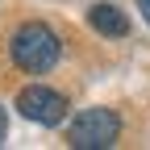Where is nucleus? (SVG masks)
I'll return each mask as SVG.
<instances>
[{
    "label": "nucleus",
    "mask_w": 150,
    "mask_h": 150,
    "mask_svg": "<svg viewBox=\"0 0 150 150\" xmlns=\"http://www.w3.org/2000/svg\"><path fill=\"white\" fill-rule=\"evenodd\" d=\"M13 63L21 67V71H29V75H42V71H50L54 63H59V54H63V42H59V33H54L50 25H42V21H25L21 29L13 33Z\"/></svg>",
    "instance_id": "f257e3e1"
},
{
    "label": "nucleus",
    "mask_w": 150,
    "mask_h": 150,
    "mask_svg": "<svg viewBox=\"0 0 150 150\" xmlns=\"http://www.w3.org/2000/svg\"><path fill=\"white\" fill-rule=\"evenodd\" d=\"M121 134V117L112 108H83L79 117L71 121L67 129V142L75 150H108Z\"/></svg>",
    "instance_id": "f03ea898"
},
{
    "label": "nucleus",
    "mask_w": 150,
    "mask_h": 150,
    "mask_svg": "<svg viewBox=\"0 0 150 150\" xmlns=\"http://www.w3.org/2000/svg\"><path fill=\"white\" fill-rule=\"evenodd\" d=\"M17 112H21L25 121H33V125L54 129V125L67 121V96L54 92V88L33 83V88H21V92H17Z\"/></svg>",
    "instance_id": "7ed1b4c3"
},
{
    "label": "nucleus",
    "mask_w": 150,
    "mask_h": 150,
    "mask_svg": "<svg viewBox=\"0 0 150 150\" xmlns=\"http://www.w3.org/2000/svg\"><path fill=\"white\" fill-rule=\"evenodd\" d=\"M88 25L96 33H104V38H125L129 33V17L117 4H92L88 8Z\"/></svg>",
    "instance_id": "20e7f679"
},
{
    "label": "nucleus",
    "mask_w": 150,
    "mask_h": 150,
    "mask_svg": "<svg viewBox=\"0 0 150 150\" xmlns=\"http://www.w3.org/2000/svg\"><path fill=\"white\" fill-rule=\"evenodd\" d=\"M4 138H8V117H4V108H0V146H4Z\"/></svg>",
    "instance_id": "39448f33"
},
{
    "label": "nucleus",
    "mask_w": 150,
    "mask_h": 150,
    "mask_svg": "<svg viewBox=\"0 0 150 150\" xmlns=\"http://www.w3.org/2000/svg\"><path fill=\"white\" fill-rule=\"evenodd\" d=\"M138 8H142V17L150 21V0H138Z\"/></svg>",
    "instance_id": "423d86ee"
}]
</instances>
